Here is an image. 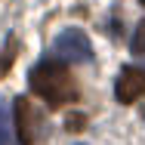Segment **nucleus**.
<instances>
[{
	"label": "nucleus",
	"instance_id": "f257e3e1",
	"mask_svg": "<svg viewBox=\"0 0 145 145\" xmlns=\"http://www.w3.org/2000/svg\"><path fill=\"white\" fill-rule=\"evenodd\" d=\"M28 84L34 89V96H40L50 108H62L68 102H77V84L71 77V71L59 62H40L34 65L28 74Z\"/></svg>",
	"mask_w": 145,
	"mask_h": 145
},
{
	"label": "nucleus",
	"instance_id": "f03ea898",
	"mask_svg": "<svg viewBox=\"0 0 145 145\" xmlns=\"http://www.w3.org/2000/svg\"><path fill=\"white\" fill-rule=\"evenodd\" d=\"M53 50H56V56L62 62H89L93 59V43L80 28L59 31L56 40H53Z\"/></svg>",
	"mask_w": 145,
	"mask_h": 145
},
{
	"label": "nucleus",
	"instance_id": "7ed1b4c3",
	"mask_svg": "<svg viewBox=\"0 0 145 145\" xmlns=\"http://www.w3.org/2000/svg\"><path fill=\"white\" fill-rule=\"evenodd\" d=\"M16 130H19V139L25 145L40 139V114H37V108L31 105L25 96L16 99Z\"/></svg>",
	"mask_w": 145,
	"mask_h": 145
},
{
	"label": "nucleus",
	"instance_id": "20e7f679",
	"mask_svg": "<svg viewBox=\"0 0 145 145\" xmlns=\"http://www.w3.org/2000/svg\"><path fill=\"white\" fill-rule=\"evenodd\" d=\"M114 96H117V102H123V105H133L136 99H142L145 96V71L123 68L120 77H117V84H114Z\"/></svg>",
	"mask_w": 145,
	"mask_h": 145
},
{
	"label": "nucleus",
	"instance_id": "39448f33",
	"mask_svg": "<svg viewBox=\"0 0 145 145\" xmlns=\"http://www.w3.org/2000/svg\"><path fill=\"white\" fill-rule=\"evenodd\" d=\"M0 145H16L12 130H9V108L0 102Z\"/></svg>",
	"mask_w": 145,
	"mask_h": 145
},
{
	"label": "nucleus",
	"instance_id": "423d86ee",
	"mask_svg": "<svg viewBox=\"0 0 145 145\" xmlns=\"http://www.w3.org/2000/svg\"><path fill=\"white\" fill-rule=\"evenodd\" d=\"M130 46H133V56H145V19L136 25L133 31V40H130Z\"/></svg>",
	"mask_w": 145,
	"mask_h": 145
},
{
	"label": "nucleus",
	"instance_id": "0eeeda50",
	"mask_svg": "<svg viewBox=\"0 0 145 145\" xmlns=\"http://www.w3.org/2000/svg\"><path fill=\"white\" fill-rule=\"evenodd\" d=\"M84 123H87V117H84V114H71L68 120H65L68 130H84Z\"/></svg>",
	"mask_w": 145,
	"mask_h": 145
},
{
	"label": "nucleus",
	"instance_id": "6e6552de",
	"mask_svg": "<svg viewBox=\"0 0 145 145\" xmlns=\"http://www.w3.org/2000/svg\"><path fill=\"white\" fill-rule=\"evenodd\" d=\"M142 3H145V0H142Z\"/></svg>",
	"mask_w": 145,
	"mask_h": 145
}]
</instances>
